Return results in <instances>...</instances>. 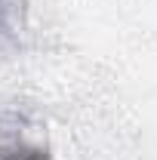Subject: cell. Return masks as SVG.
<instances>
[{"instance_id": "cell-1", "label": "cell", "mask_w": 157, "mask_h": 160, "mask_svg": "<svg viewBox=\"0 0 157 160\" xmlns=\"http://www.w3.org/2000/svg\"><path fill=\"white\" fill-rule=\"evenodd\" d=\"M25 120L16 111L0 114V160H49V151L25 139Z\"/></svg>"}, {"instance_id": "cell-2", "label": "cell", "mask_w": 157, "mask_h": 160, "mask_svg": "<svg viewBox=\"0 0 157 160\" xmlns=\"http://www.w3.org/2000/svg\"><path fill=\"white\" fill-rule=\"evenodd\" d=\"M0 46H16V31L9 22V0H0Z\"/></svg>"}]
</instances>
